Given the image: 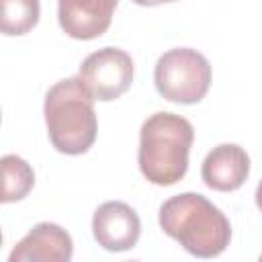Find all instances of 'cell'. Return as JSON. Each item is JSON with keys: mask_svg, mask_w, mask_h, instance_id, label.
<instances>
[{"mask_svg": "<svg viewBox=\"0 0 262 262\" xmlns=\"http://www.w3.org/2000/svg\"><path fill=\"white\" fill-rule=\"evenodd\" d=\"M162 231L196 258H215L231 242V225L225 213L199 192H180L160 207Z\"/></svg>", "mask_w": 262, "mask_h": 262, "instance_id": "cell-1", "label": "cell"}, {"mask_svg": "<svg viewBox=\"0 0 262 262\" xmlns=\"http://www.w3.org/2000/svg\"><path fill=\"white\" fill-rule=\"evenodd\" d=\"M194 129L188 119L176 113L149 115L139 131L137 164L143 178L156 186H172L188 170V154Z\"/></svg>", "mask_w": 262, "mask_h": 262, "instance_id": "cell-2", "label": "cell"}, {"mask_svg": "<svg viewBox=\"0 0 262 262\" xmlns=\"http://www.w3.org/2000/svg\"><path fill=\"white\" fill-rule=\"evenodd\" d=\"M43 115L49 141L59 154L80 156L96 141L98 123L94 98L78 76L63 78L47 90Z\"/></svg>", "mask_w": 262, "mask_h": 262, "instance_id": "cell-3", "label": "cell"}, {"mask_svg": "<svg viewBox=\"0 0 262 262\" xmlns=\"http://www.w3.org/2000/svg\"><path fill=\"white\" fill-rule=\"evenodd\" d=\"M154 84L160 96L170 102L196 104L211 88V63L196 49H170L156 63Z\"/></svg>", "mask_w": 262, "mask_h": 262, "instance_id": "cell-4", "label": "cell"}, {"mask_svg": "<svg viewBox=\"0 0 262 262\" xmlns=\"http://www.w3.org/2000/svg\"><path fill=\"white\" fill-rule=\"evenodd\" d=\"M78 78L94 100L111 102L129 90L133 82V59L119 47H102L80 63Z\"/></svg>", "mask_w": 262, "mask_h": 262, "instance_id": "cell-5", "label": "cell"}, {"mask_svg": "<svg viewBox=\"0 0 262 262\" xmlns=\"http://www.w3.org/2000/svg\"><path fill=\"white\" fill-rule=\"evenodd\" d=\"M92 233L100 248L108 252L131 250L141 235L137 211L123 201H106L92 215Z\"/></svg>", "mask_w": 262, "mask_h": 262, "instance_id": "cell-6", "label": "cell"}, {"mask_svg": "<svg viewBox=\"0 0 262 262\" xmlns=\"http://www.w3.org/2000/svg\"><path fill=\"white\" fill-rule=\"evenodd\" d=\"M119 0H57V20L66 35L90 41L106 33Z\"/></svg>", "mask_w": 262, "mask_h": 262, "instance_id": "cell-7", "label": "cell"}, {"mask_svg": "<svg viewBox=\"0 0 262 262\" xmlns=\"http://www.w3.org/2000/svg\"><path fill=\"white\" fill-rule=\"evenodd\" d=\"M74 242L57 223H37L10 252L8 262H70Z\"/></svg>", "mask_w": 262, "mask_h": 262, "instance_id": "cell-8", "label": "cell"}, {"mask_svg": "<svg viewBox=\"0 0 262 262\" xmlns=\"http://www.w3.org/2000/svg\"><path fill=\"white\" fill-rule=\"evenodd\" d=\"M250 176V156L237 143H221L213 147L201 166L203 182L219 192L237 190Z\"/></svg>", "mask_w": 262, "mask_h": 262, "instance_id": "cell-9", "label": "cell"}, {"mask_svg": "<svg viewBox=\"0 0 262 262\" xmlns=\"http://www.w3.org/2000/svg\"><path fill=\"white\" fill-rule=\"evenodd\" d=\"M0 29L8 37L27 35L33 31L41 16L39 0H0Z\"/></svg>", "mask_w": 262, "mask_h": 262, "instance_id": "cell-10", "label": "cell"}, {"mask_svg": "<svg viewBox=\"0 0 262 262\" xmlns=\"http://www.w3.org/2000/svg\"><path fill=\"white\" fill-rule=\"evenodd\" d=\"M2 203H14L25 199L33 184H35V172L33 168L14 154H8L2 158Z\"/></svg>", "mask_w": 262, "mask_h": 262, "instance_id": "cell-11", "label": "cell"}, {"mask_svg": "<svg viewBox=\"0 0 262 262\" xmlns=\"http://www.w3.org/2000/svg\"><path fill=\"white\" fill-rule=\"evenodd\" d=\"M139 6H158V4H166V2H176V0H131Z\"/></svg>", "mask_w": 262, "mask_h": 262, "instance_id": "cell-12", "label": "cell"}, {"mask_svg": "<svg viewBox=\"0 0 262 262\" xmlns=\"http://www.w3.org/2000/svg\"><path fill=\"white\" fill-rule=\"evenodd\" d=\"M256 205H258V209L262 211V180H260L258 186H256Z\"/></svg>", "mask_w": 262, "mask_h": 262, "instance_id": "cell-13", "label": "cell"}, {"mask_svg": "<svg viewBox=\"0 0 262 262\" xmlns=\"http://www.w3.org/2000/svg\"><path fill=\"white\" fill-rule=\"evenodd\" d=\"M260 260H262V254H260Z\"/></svg>", "mask_w": 262, "mask_h": 262, "instance_id": "cell-14", "label": "cell"}]
</instances>
